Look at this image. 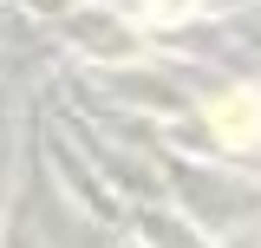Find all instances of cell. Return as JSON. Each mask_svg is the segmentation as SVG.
Here are the masks:
<instances>
[{
  "label": "cell",
  "instance_id": "6da1fadb",
  "mask_svg": "<svg viewBox=\"0 0 261 248\" xmlns=\"http://www.w3.org/2000/svg\"><path fill=\"white\" fill-rule=\"evenodd\" d=\"M216 124H222V137H248L261 124V111H255V98H222L216 105Z\"/></svg>",
  "mask_w": 261,
  "mask_h": 248
}]
</instances>
